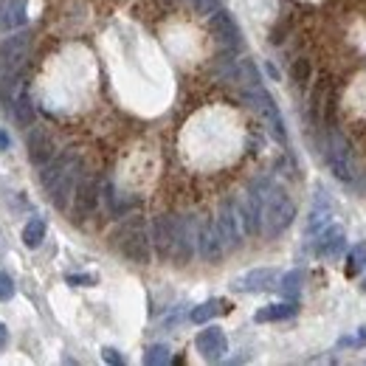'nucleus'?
I'll return each mask as SVG.
<instances>
[{"label": "nucleus", "mask_w": 366, "mask_h": 366, "mask_svg": "<svg viewBox=\"0 0 366 366\" xmlns=\"http://www.w3.org/2000/svg\"><path fill=\"white\" fill-rule=\"evenodd\" d=\"M79 169H82V155L76 149H65L56 161L46 164V172H43V186H46L48 200L65 212L71 197H74V189L79 181Z\"/></svg>", "instance_id": "1"}, {"label": "nucleus", "mask_w": 366, "mask_h": 366, "mask_svg": "<svg viewBox=\"0 0 366 366\" xmlns=\"http://www.w3.org/2000/svg\"><path fill=\"white\" fill-rule=\"evenodd\" d=\"M293 217H296V203L290 200V194L282 186H274L268 181L265 192H262V234L268 239L285 234L290 229Z\"/></svg>", "instance_id": "2"}, {"label": "nucleus", "mask_w": 366, "mask_h": 366, "mask_svg": "<svg viewBox=\"0 0 366 366\" xmlns=\"http://www.w3.org/2000/svg\"><path fill=\"white\" fill-rule=\"evenodd\" d=\"M324 158H327V167L330 172L344 183H352L358 175V155H355V147L352 141L344 136L341 130H330L327 133V144H324Z\"/></svg>", "instance_id": "3"}, {"label": "nucleus", "mask_w": 366, "mask_h": 366, "mask_svg": "<svg viewBox=\"0 0 366 366\" xmlns=\"http://www.w3.org/2000/svg\"><path fill=\"white\" fill-rule=\"evenodd\" d=\"M29 51H31V34L29 31L11 34V37H6L0 43V91H6L9 85H14V79L26 68Z\"/></svg>", "instance_id": "4"}, {"label": "nucleus", "mask_w": 366, "mask_h": 366, "mask_svg": "<svg viewBox=\"0 0 366 366\" xmlns=\"http://www.w3.org/2000/svg\"><path fill=\"white\" fill-rule=\"evenodd\" d=\"M242 99H245V104H248L254 113H259V119L268 124L271 136H274L279 144H287L285 119H282V113H279V104L274 102V96L265 91V85L259 82V85H248V88H242Z\"/></svg>", "instance_id": "5"}, {"label": "nucleus", "mask_w": 366, "mask_h": 366, "mask_svg": "<svg viewBox=\"0 0 366 366\" xmlns=\"http://www.w3.org/2000/svg\"><path fill=\"white\" fill-rule=\"evenodd\" d=\"M113 239H116V248L122 251V257H127L130 262H136V265H147V262H149V257H152V251H149V237H147V229H144L141 220L124 223L122 229L116 231Z\"/></svg>", "instance_id": "6"}, {"label": "nucleus", "mask_w": 366, "mask_h": 366, "mask_svg": "<svg viewBox=\"0 0 366 366\" xmlns=\"http://www.w3.org/2000/svg\"><path fill=\"white\" fill-rule=\"evenodd\" d=\"M214 223H217V229H220V237H223V242H226V248L234 251V248H239L242 245V239H245V217H242V206H239V200L237 197H229L223 206H220V212H217V217H214Z\"/></svg>", "instance_id": "7"}, {"label": "nucleus", "mask_w": 366, "mask_h": 366, "mask_svg": "<svg viewBox=\"0 0 366 366\" xmlns=\"http://www.w3.org/2000/svg\"><path fill=\"white\" fill-rule=\"evenodd\" d=\"M197 226H200V220L192 217V214L178 217V223H175V245H172L175 265H186L197 254Z\"/></svg>", "instance_id": "8"}, {"label": "nucleus", "mask_w": 366, "mask_h": 366, "mask_svg": "<svg viewBox=\"0 0 366 366\" xmlns=\"http://www.w3.org/2000/svg\"><path fill=\"white\" fill-rule=\"evenodd\" d=\"M102 200V181L96 175H85L82 181H76V189H74V220L82 223L88 220L96 206Z\"/></svg>", "instance_id": "9"}, {"label": "nucleus", "mask_w": 366, "mask_h": 366, "mask_svg": "<svg viewBox=\"0 0 366 366\" xmlns=\"http://www.w3.org/2000/svg\"><path fill=\"white\" fill-rule=\"evenodd\" d=\"M209 31L212 37L229 51H239L242 48V29L239 23L231 17V11L226 9H214L212 11V20H209Z\"/></svg>", "instance_id": "10"}, {"label": "nucleus", "mask_w": 366, "mask_h": 366, "mask_svg": "<svg viewBox=\"0 0 366 366\" xmlns=\"http://www.w3.org/2000/svg\"><path fill=\"white\" fill-rule=\"evenodd\" d=\"M194 347H197V352H200L203 361L217 364V361H223L226 352H229V338H226V332H223L220 327H206V330L197 332Z\"/></svg>", "instance_id": "11"}, {"label": "nucleus", "mask_w": 366, "mask_h": 366, "mask_svg": "<svg viewBox=\"0 0 366 366\" xmlns=\"http://www.w3.org/2000/svg\"><path fill=\"white\" fill-rule=\"evenodd\" d=\"M197 254L206 262H220L229 254V248H226V242H223L220 229H217L214 220H206V223L197 226Z\"/></svg>", "instance_id": "12"}, {"label": "nucleus", "mask_w": 366, "mask_h": 366, "mask_svg": "<svg viewBox=\"0 0 366 366\" xmlns=\"http://www.w3.org/2000/svg\"><path fill=\"white\" fill-rule=\"evenodd\" d=\"M11 116H14V124L29 130L34 127V102L29 96V82L26 76H17L14 85H11Z\"/></svg>", "instance_id": "13"}, {"label": "nucleus", "mask_w": 366, "mask_h": 366, "mask_svg": "<svg viewBox=\"0 0 366 366\" xmlns=\"http://www.w3.org/2000/svg\"><path fill=\"white\" fill-rule=\"evenodd\" d=\"M279 282V271L276 268H254L248 274L237 276L231 282V290L237 293H259V290H271Z\"/></svg>", "instance_id": "14"}, {"label": "nucleus", "mask_w": 366, "mask_h": 366, "mask_svg": "<svg viewBox=\"0 0 366 366\" xmlns=\"http://www.w3.org/2000/svg\"><path fill=\"white\" fill-rule=\"evenodd\" d=\"M175 223L178 217L175 214H158L152 220V245L158 251L161 259H172V245H175Z\"/></svg>", "instance_id": "15"}, {"label": "nucleus", "mask_w": 366, "mask_h": 366, "mask_svg": "<svg viewBox=\"0 0 366 366\" xmlns=\"http://www.w3.org/2000/svg\"><path fill=\"white\" fill-rule=\"evenodd\" d=\"M344 248H347L344 229H338V226H327V229H321L319 234H316V245H313V251L319 254L321 259H335Z\"/></svg>", "instance_id": "16"}, {"label": "nucleus", "mask_w": 366, "mask_h": 366, "mask_svg": "<svg viewBox=\"0 0 366 366\" xmlns=\"http://www.w3.org/2000/svg\"><path fill=\"white\" fill-rule=\"evenodd\" d=\"M56 149H54V138L48 136L43 127H34V133H29V161L34 167H46L54 161Z\"/></svg>", "instance_id": "17"}, {"label": "nucleus", "mask_w": 366, "mask_h": 366, "mask_svg": "<svg viewBox=\"0 0 366 366\" xmlns=\"http://www.w3.org/2000/svg\"><path fill=\"white\" fill-rule=\"evenodd\" d=\"M29 20L26 0H3L0 3V31H14Z\"/></svg>", "instance_id": "18"}, {"label": "nucleus", "mask_w": 366, "mask_h": 366, "mask_svg": "<svg viewBox=\"0 0 366 366\" xmlns=\"http://www.w3.org/2000/svg\"><path fill=\"white\" fill-rule=\"evenodd\" d=\"M299 313V305L296 302H279V305H268L262 310H257L254 321L265 324V321H285V319H293Z\"/></svg>", "instance_id": "19"}, {"label": "nucleus", "mask_w": 366, "mask_h": 366, "mask_svg": "<svg viewBox=\"0 0 366 366\" xmlns=\"http://www.w3.org/2000/svg\"><path fill=\"white\" fill-rule=\"evenodd\" d=\"M220 313H229V302H223V299H209V302L197 305V307L189 313V319L194 321V324H206V321L220 316Z\"/></svg>", "instance_id": "20"}, {"label": "nucleus", "mask_w": 366, "mask_h": 366, "mask_svg": "<svg viewBox=\"0 0 366 366\" xmlns=\"http://www.w3.org/2000/svg\"><path fill=\"white\" fill-rule=\"evenodd\" d=\"M330 217H332V209L327 203H316L310 209V220H307V234H319L321 229L330 226Z\"/></svg>", "instance_id": "21"}, {"label": "nucleus", "mask_w": 366, "mask_h": 366, "mask_svg": "<svg viewBox=\"0 0 366 366\" xmlns=\"http://www.w3.org/2000/svg\"><path fill=\"white\" fill-rule=\"evenodd\" d=\"M43 239H46V223H43L40 217L29 220L26 229H23V242H26V248H40Z\"/></svg>", "instance_id": "22"}, {"label": "nucleus", "mask_w": 366, "mask_h": 366, "mask_svg": "<svg viewBox=\"0 0 366 366\" xmlns=\"http://www.w3.org/2000/svg\"><path fill=\"white\" fill-rule=\"evenodd\" d=\"M302 285H305V271H290V274H285L279 279V290H282V296H287V299H296L299 296V290H302Z\"/></svg>", "instance_id": "23"}, {"label": "nucleus", "mask_w": 366, "mask_h": 366, "mask_svg": "<svg viewBox=\"0 0 366 366\" xmlns=\"http://www.w3.org/2000/svg\"><path fill=\"white\" fill-rule=\"evenodd\" d=\"M364 268H366V242H358V245L350 251V259H347L344 274H347V279H355Z\"/></svg>", "instance_id": "24"}, {"label": "nucleus", "mask_w": 366, "mask_h": 366, "mask_svg": "<svg viewBox=\"0 0 366 366\" xmlns=\"http://www.w3.org/2000/svg\"><path fill=\"white\" fill-rule=\"evenodd\" d=\"M169 361H172V355H169V347H164V344H152L144 352V364L147 366H164Z\"/></svg>", "instance_id": "25"}, {"label": "nucleus", "mask_w": 366, "mask_h": 366, "mask_svg": "<svg viewBox=\"0 0 366 366\" xmlns=\"http://www.w3.org/2000/svg\"><path fill=\"white\" fill-rule=\"evenodd\" d=\"M310 74H313L310 59H296V65H293V79H296V82H307Z\"/></svg>", "instance_id": "26"}, {"label": "nucleus", "mask_w": 366, "mask_h": 366, "mask_svg": "<svg viewBox=\"0 0 366 366\" xmlns=\"http://www.w3.org/2000/svg\"><path fill=\"white\" fill-rule=\"evenodd\" d=\"M65 282L74 285V287H93L99 279H96V274H71L65 276Z\"/></svg>", "instance_id": "27"}, {"label": "nucleus", "mask_w": 366, "mask_h": 366, "mask_svg": "<svg viewBox=\"0 0 366 366\" xmlns=\"http://www.w3.org/2000/svg\"><path fill=\"white\" fill-rule=\"evenodd\" d=\"M11 296H14V282H11V276L0 271V302H6Z\"/></svg>", "instance_id": "28"}, {"label": "nucleus", "mask_w": 366, "mask_h": 366, "mask_svg": "<svg viewBox=\"0 0 366 366\" xmlns=\"http://www.w3.org/2000/svg\"><path fill=\"white\" fill-rule=\"evenodd\" d=\"M341 347H366V327H361L355 335H350V338H341Z\"/></svg>", "instance_id": "29"}, {"label": "nucleus", "mask_w": 366, "mask_h": 366, "mask_svg": "<svg viewBox=\"0 0 366 366\" xmlns=\"http://www.w3.org/2000/svg\"><path fill=\"white\" fill-rule=\"evenodd\" d=\"M192 6L197 14H212L214 9H220V0H192Z\"/></svg>", "instance_id": "30"}, {"label": "nucleus", "mask_w": 366, "mask_h": 366, "mask_svg": "<svg viewBox=\"0 0 366 366\" xmlns=\"http://www.w3.org/2000/svg\"><path fill=\"white\" fill-rule=\"evenodd\" d=\"M102 358H104V364H113V366L124 364V355H122L119 350H113V347H104V350H102Z\"/></svg>", "instance_id": "31"}, {"label": "nucleus", "mask_w": 366, "mask_h": 366, "mask_svg": "<svg viewBox=\"0 0 366 366\" xmlns=\"http://www.w3.org/2000/svg\"><path fill=\"white\" fill-rule=\"evenodd\" d=\"M9 344V330H6V324H0V350Z\"/></svg>", "instance_id": "32"}, {"label": "nucleus", "mask_w": 366, "mask_h": 366, "mask_svg": "<svg viewBox=\"0 0 366 366\" xmlns=\"http://www.w3.org/2000/svg\"><path fill=\"white\" fill-rule=\"evenodd\" d=\"M361 287H364V290H366V279H364V285H361Z\"/></svg>", "instance_id": "33"}]
</instances>
